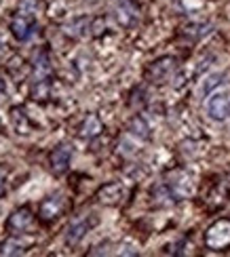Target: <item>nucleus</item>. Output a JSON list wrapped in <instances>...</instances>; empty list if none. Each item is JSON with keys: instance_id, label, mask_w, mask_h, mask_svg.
I'll return each mask as SVG.
<instances>
[{"instance_id": "7", "label": "nucleus", "mask_w": 230, "mask_h": 257, "mask_svg": "<svg viewBox=\"0 0 230 257\" xmlns=\"http://www.w3.org/2000/svg\"><path fill=\"white\" fill-rule=\"evenodd\" d=\"M63 209V200L61 196H49L40 202V217L45 219V221H51V219H55L59 213Z\"/></svg>"}, {"instance_id": "16", "label": "nucleus", "mask_w": 230, "mask_h": 257, "mask_svg": "<svg viewBox=\"0 0 230 257\" xmlns=\"http://www.w3.org/2000/svg\"><path fill=\"white\" fill-rule=\"evenodd\" d=\"M129 131L133 133V135H137V137H141V139H148V137H150V133H148V124L141 120V118H133V120H131Z\"/></svg>"}, {"instance_id": "1", "label": "nucleus", "mask_w": 230, "mask_h": 257, "mask_svg": "<svg viewBox=\"0 0 230 257\" xmlns=\"http://www.w3.org/2000/svg\"><path fill=\"white\" fill-rule=\"evenodd\" d=\"M205 244L213 251H224L230 247V219H217L205 232Z\"/></svg>"}, {"instance_id": "8", "label": "nucleus", "mask_w": 230, "mask_h": 257, "mask_svg": "<svg viewBox=\"0 0 230 257\" xmlns=\"http://www.w3.org/2000/svg\"><path fill=\"white\" fill-rule=\"evenodd\" d=\"M97 198H100V202H104V205H116V202L123 198V186L120 184H108L97 192Z\"/></svg>"}, {"instance_id": "2", "label": "nucleus", "mask_w": 230, "mask_h": 257, "mask_svg": "<svg viewBox=\"0 0 230 257\" xmlns=\"http://www.w3.org/2000/svg\"><path fill=\"white\" fill-rule=\"evenodd\" d=\"M228 108H230V91L228 89L211 93L209 99L205 103L207 116H209L211 120H217V122L228 118Z\"/></svg>"}, {"instance_id": "12", "label": "nucleus", "mask_w": 230, "mask_h": 257, "mask_svg": "<svg viewBox=\"0 0 230 257\" xmlns=\"http://www.w3.org/2000/svg\"><path fill=\"white\" fill-rule=\"evenodd\" d=\"M11 120H13L15 128H17V133H24V135L30 133L32 124H30V120L26 118L24 110H19V108H13V110H11Z\"/></svg>"}, {"instance_id": "11", "label": "nucleus", "mask_w": 230, "mask_h": 257, "mask_svg": "<svg viewBox=\"0 0 230 257\" xmlns=\"http://www.w3.org/2000/svg\"><path fill=\"white\" fill-rule=\"evenodd\" d=\"M116 17H118V24L120 26H131L137 17V9L131 5V3H123L116 11Z\"/></svg>"}, {"instance_id": "6", "label": "nucleus", "mask_w": 230, "mask_h": 257, "mask_svg": "<svg viewBox=\"0 0 230 257\" xmlns=\"http://www.w3.org/2000/svg\"><path fill=\"white\" fill-rule=\"evenodd\" d=\"M32 221H34V217H32L30 209H28V207H21V209H17L13 215L9 217V221H7V230H9V232H13V234L26 232V230L32 226Z\"/></svg>"}, {"instance_id": "18", "label": "nucleus", "mask_w": 230, "mask_h": 257, "mask_svg": "<svg viewBox=\"0 0 230 257\" xmlns=\"http://www.w3.org/2000/svg\"><path fill=\"white\" fill-rule=\"evenodd\" d=\"M7 95H9V89H7V82H5L3 72H0V103L7 101Z\"/></svg>"}, {"instance_id": "9", "label": "nucleus", "mask_w": 230, "mask_h": 257, "mask_svg": "<svg viewBox=\"0 0 230 257\" xmlns=\"http://www.w3.org/2000/svg\"><path fill=\"white\" fill-rule=\"evenodd\" d=\"M51 78V63L47 51H40L34 57V80H49Z\"/></svg>"}, {"instance_id": "4", "label": "nucleus", "mask_w": 230, "mask_h": 257, "mask_svg": "<svg viewBox=\"0 0 230 257\" xmlns=\"http://www.w3.org/2000/svg\"><path fill=\"white\" fill-rule=\"evenodd\" d=\"M70 160H72V148H70L68 144L57 146V148L51 152V158H49L51 171H53L55 175L65 173V171H68V167H70Z\"/></svg>"}, {"instance_id": "10", "label": "nucleus", "mask_w": 230, "mask_h": 257, "mask_svg": "<svg viewBox=\"0 0 230 257\" xmlns=\"http://www.w3.org/2000/svg\"><path fill=\"white\" fill-rule=\"evenodd\" d=\"M102 131H104L102 120L97 118L95 114H89V116H87V120L83 122V126H81V137L91 139V137H95V135H100Z\"/></svg>"}, {"instance_id": "14", "label": "nucleus", "mask_w": 230, "mask_h": 257, "mask_svg": "<svg viewBox=\"0 0 230 257\" xmlns=\"http://www.w3.org/2000/svg\"><path fill=\"white\" fill-rule=\"evenodd\" d=\"M24 253V244L15 238H9L0 244V255H21Z\"/></svg>"}, {"instance_id": "17", "label": "nucleus", "mask_w": 230, "mask_h": 257, "mask_svg": "<svg viewBox=\"0 0 230 257\" xmlns=\"http://www.w3.org/2000/svg\"><path fill=\"white\" fill-rule=\"evenodd\" d=\"M38 9H40L38 0H21V3H19V9H17V11H21V13L36 15V13H38Z\"/></svg>"}, {"instance_id": "19", "label": "nucleus", "mask_w": 230, "mask_h": 257, "mask_svg": "<svg viewBox=\"0 0 230 257\" xmlns=\"http://www.w3.org/2000/svg\"><path fill=\"white\" fill-rule=\"evenodd\" d=\"M220 78H222V74H215V76H211V78H207V82H205V87H203V91H211L217 82H220Z\"/></svg>"}, {"instance_id": "21", "label": "nucleus", "mask_w": 230, "mask_h": 257, "mask_svg": "<svg viewBox=\"0 0 230 257\" xmlns=\"http://www.w3.org/2000/svg\"><path fill=\"white\" fill-rule=\"evenodd\" d=\"M228 118H230V108H228Z\"/></svg>"}, {"instance_id": "20", "label": "nucleus", "mask_w": 230, "mask_h": 257, "mask_svg": "<svg viewBox=\"0 0 230 257\" xmlns=\"http://www.w3.org/2000/svg\"><path fill=\"white\" fill-rule=\"evenodd\" d=\"M7 171L3 169V167H0V196H3L5 194V188H7Z\"/></svg>"}, {"instance_id": "15", "label": "nucleus", "mask_w": 230, "mask_h": 257, "mask_svg": "<svg viewBox=\"0 0 230 257\" xmlns=\"http://www.w3.org/2000/svg\"><path fill=\"white\" fill-rule=\"evenodd\" d=\"M32 97L36 101H45L49 97V80H34L32 87Z\"/></svg>"}, {"instance_id": "3", "label": "nucleus", "mask_w": 230, "mask_h": 257, "mask_svg": "<svg viewBox=\"0 0 230 257\" xmlns=\"http://www.w3.org/2000/svg\"><path fill=\"white\" fill-rule=\"evenodd\" d=\"M34 30H36V15L17 11L13 21H11V32H13V36L24 42V40H28L32 34H34Z\"/></svg>"}, {"instance_id": "13", "label": "nucleus", "mask_w": 230, "mask_h": 257, "mask_svg": "<svg viewBox=\"0 0 230 257\" xmlns=\"http://www.w3.org/2000/svg\"><path fill=\"white\" fill-rule=\"evenodd\" d=\"M173 59H161L157 61L155 66H152V74H155V78H167L169 74L173 72Z\"/></svg>"}, {"instance_id": "5", "label": "nucleus", "mask_w": 230, "mask_h": 257, "mask_svg": "<svg viewBox=\"0 0 230 257\" xmlns=\"http://www.w3.org/2000/svg\"><path fill=\"white\" fill-rule=\"evenodd\" d=\"M95 221H97V219H87V217H85V219H76L74 223H70L68 230H65V244H70V247L79 244L81 238L91 230V226H93Z\"/></svg>"}]
</instances>
